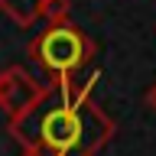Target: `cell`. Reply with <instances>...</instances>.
Returning <instances> with one entry per match:
<instances>
[{"instance_id": "3", "label": "cell", "mask_w": 156, "mask_h": 156, "mask_svg": "<svg viewBox=\"0 0 156 156\" xmlns=\"http://www.w3.org/2000/svg\"><path fill=\"white\" fill-rule=\"evenodd\" d=\"M52 94H55V85L39 81L23 65H10L0 72V111L7 114L10 124H20V120L33 117Z\"/></svg>"}, {"instance_id": "4", "label": "cell", "mask_w": 156, "mask_h": 156, "mask_svg": "<svg viewBox=\"0 0 156 156\" xmlns=\"http://www.w3.org/2000/svg\"><path fill=\"white\" fill-rule=\"evenodd\" d=\"M0 13L10 16L20 29H29L42 20V0H0Z\"/></svg>"}, {"instance_id": "5", "label": "cell", "mask_w": 156, "mask_h": 156, "mask_svg": "<svg viewBox=\"0 0 156 156\" xmlns=\"http://www.w3.org/2000/svg\"><path fill=\"white\" fill-rule=\"evenodd\" d=\"M72 13V0H42V20L49 26L52 23H65Z\"/></svg>"}, {"instance_id": "2", "label": "cell", "mask_w": 156, "mask_h": 156, "mask_svg": "<svg viewBox=\"0 0 156 156\" xmlns=\"http://www.w3.org/2000/svg\"><path fill=\"white\" fill-rule=\"evenodd\" d=\"M26 52L36 65H42L52 75V85L62 88L68 81H75V75L94 58V42L75 23L65 20V23H52L36 39H29Z\"/></svg>"}, {"instance_id": "1", "label": "cell", "mask_w": 156, "mask_h": 156, "mask_svg": "<svg viewBox=\"0 0 156 156\" xmlns=\"http://www.w3.org/2000/svg\"><path fill=\"white\" fill-rule=\"evenodd\" d=\"M98 81V72L88 78L85 85L68 81L55 88L58 101L39 114L33 130H16L20 146H39L55 156H98V150L114 136L117 124L104 107H98L91 98V88Z\"/></svg>"}, {"instance_id": "6", "label": "cell", "mask_w": 156, "mask_h": 156, "mask_svg": "<svg viewBox=\"0 0 156 156\" xmlns=\"http://www.w3.org/2000/svg\"><path fill=\"white\" fill-rule=\"evenodd\" d=\"M143 101H146V107H150V111H153V114H156V81H153V85H150V88H146Z\"/></svg>"}, {"instance_id": "7", "label": "cell", "mask_w": 156, "mask_h": 156, "mask_svg": "<svg viewBox=\"0 0 156 156\" xmlns=\"http://www.w3.org/2000/svg\"><path fill=\"white\" fill-rule=\"evenodd\" d=\"M23 156H55V153H46V150H39V146L26 143V146H23Z\"/></svg>"}]
</instances>
